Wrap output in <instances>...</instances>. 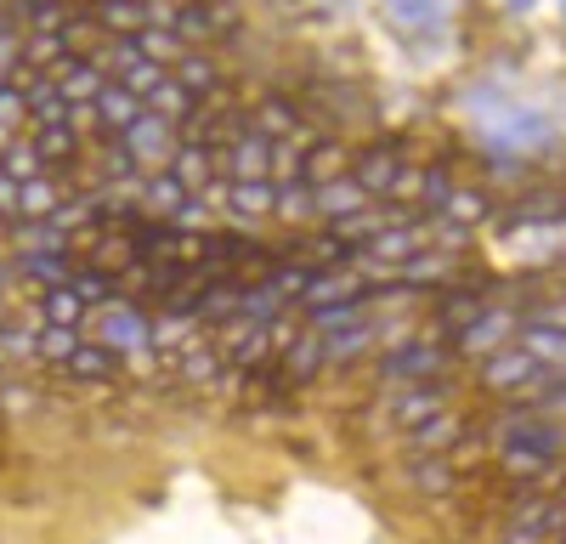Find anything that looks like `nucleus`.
Returning a JSON list of instances; mask_svg holds the SVG:
<instances>
[{
	"label": "nucleus",
	"mask_w": 566,
	"mask_h": 544,
	"mask_svg": "<svg viewBox=\"0 0 566 544\" xmlns=\"http://www.w3.org/2000/svg\"><path fill=\"white\" fill-rule=\"evenodd\" d=\"M34 176H45V165H40V154H34V143L23 136V143H12V148H0V181H34Z\"/></svg>",
	"instance_id": "obj_35"
},
{
	"label": "nucleus",
	"mask_w": 566,
	"mask_h": 544,
	"mask_svg": "<svg viewBox=\"0 0 566 544\" xmlns=\"http://www.w3.org/2000/svg\"><path fill=\"white\" fill-rule=\"evenodd\" d=\"M0 391H7V363H0Z\"/></svg>",
	"instance_id": "obj_44"
},
{
	"label": "nucleus",
	"mask_w": 566,
	"mask_h": 544,
	"mask_svg": "<svg viewBox=\"0 0 566 544\" xmlns=\"http://www.w3.org/2000/svg\"><path fill=\"white\" fill-rule=\"evenodd\" d=\"M499 544H555V538L538 533V527H515V522H510V527L499 533Z\"/></svg>",
	"instance_id": "obj_41"
},
{
	"label": "nucleus",
	"mask_w": 566,
	"mask_h": 544,
	"mask_svg": "<svg viewBox=\"0 0 566 544\" xmlns=\"http://www.w3.org/2000/svg\"><path fill=\"white\" fill-rule=\"evenodd\" d=\"M453 369V352L437 341V335H408L397 346L380 352V363H374V375H380L386 386H413V380H442Z\"/></svg>",
	"instance_id": "obj_3"
},
{
	"label": "nucleus",
	"mask_w": 566,
	"mask_h": 544,
	"mask_svg": "<svg viewBox=\"0 0 566 544\" xmlns=\"http://www.w3.org/2000/svg\"><path fill=\"white\" fill-rule=\"evenodd\" d=\"M424 250V221H413V227H391V233H380L374 244H363L357 250V261H374V266H402L408 255H419Z\"/></svg>",
	"instance_id": "obj_17"
},
{
	"label": "nucleus",
	"mask_w": 566,
	"mask_h": 544,
	"mask_svg": "<svg viewBox=\"0 0 566 544\" xmlns=\"http://www.w3.org/2000/svg\"><path fill=\"white\" fill-rule=\"evenodd\" d=\"M453 188H459V181H453V170H448V165H424V170H419V205L442 210Z\"/></svg>",
	"instance_id": "obj_37"
},
{
	"label": "nucleus",
	"mask_w": 566,
	"mask_h": 544,
	"mask_svg": "<svg viewBox=\"0 0 566 544\" xmlns=\"http://www.w3.org/2000/svg\"><path fill=\"white\" fill-rule=\"evenodd\" d=\"M560 465H566V460H560Z\"/></svg>",
	"instance_id": "obj_48"
},
{
	"label": "nucleus",
	"mask_w": 566,
	"mask_h": 544,
	"mask_svg": "<svg viewBox=\"0 0 566 544\" xmlns=\"http://www.w3.org/2000/svg\"><path fill=\"white\" fill-rule=\"evenodd\" d=\"M57 40H63V52H69V57H97L108 34H103V23H97V18L85 12V0H74L69 18H63V29H57Z\"/></svg>",
	"instance_id": "obj_21"
},
{
	"label": "nucleus",
	"mask_w": 566,
	"mask_h": 544,
	"mask_svg": "<svg viewBox=\"0 0 566 544\" xmlns=\"http://www.w3.org/2000/svg\"><path fill=\"white\" fill-rule=\"evenodd\" d=\"M210 199H221L232 221H261L277 210V181H221Z\"/></svg>",
	"instance_id": "obj_11"
},
{
	"label": "nucleus",
	"mask_w": 566,
	"mask_h": 544,
	"mask_svg": "<svg viewBox=\"0 0 566 544\" xmlns=\"http://www.w3.org/2000/svg\"><path fill=\"white\" fill-rule=\"evenodd\" d=\"M69 290L85 301V312H97V306H108L114 295H119V284H114V272H103V266H91V261H74V279H69Z\"/></svg>",
	"instance_id": "obj_28"
},
{
	"label": "nucleus",
	"mask_w": 566,
	"mask_h": 544,
	"mask_svg": "<svg viewBox=\"0 0 566 544\" xmlns=\"http://www.w3.org/2000/svg\"><path fill=\"white\" fill-rule=\"evenodd\" d=\"M476 380L488 386V391H499V397H515V402H538L544 391H549V380H555V369H544V363L527 352V346H499V352H488L482 363H476Z\"/></svg>",
	"instance_id": "obj_2"
},
{
	"label": "nucleus",
	"mask_w": 566,
	"mask_h": 544,
	"mask_svg": "<svg viewBox=\"0 0 566 544\" xmlns=\"http://www.w3.org/2000/svg\"><path fill=\"white\" fill-rule=\"evenodd\" d=\"M57 375H69V380H80V386H114L125 369H119V357H114L108 346H97V341H80Z\"/></svg>",
	"instance_id": "obj_14"
},
{
	"label": "nucleus",
	"mask_w": 566,
	"mask_h": 544,
	"mask_svg": "<svg viewBox=\"0 0 566 544\" xmlns=\"http://www.w3.org/2000/svg\"><path fill=\"white\" fill-rule=\"evenodd\" d=\"M515 346H527L544 369L566 375V335H560V329H533V324H522V329H515Z\"/></svg>",
	"instance_id": "obj_32"
},
{
	"label": "nucleus",
	"mask_w": 566,
	"mask_h": 544,
	"mask_svg": "<svg viewBox=\"0 0 566 544\" xmlns=\"http://www.w3.org/2000/svg\"><path fill=\"white\" fill-rule=\"evenodd\" d=\"M555 544H566V533H560V538H555Z\"/></svg>",
	"instance_id": "obj_46"
},
{
	"label": "nucleus",
	"mask_w": 566,
	"mask_h": 544,
	"mask_svg": "<svg viewBox=\"0 0 566 544\" xmlns=\"http://www.w3.org/2000/svg\"><path fill=\"white\" fill-rule=\"evenodd\" d=\"M397 170H402V143H374V148H363L357 159H352V181L357 188L380 205V199H391V188H397Z\"/></svg>",
	"instance_id": "obj_7"
},
{
	"label": "nucleus",
	"mask_w": 566,
	"mask_h": 544,
	"mask_svg": "<svg viewBox=\"0 0 566 544\" xmlns=\"http://www.w3.org/2000/svg\"><path fill=\"white\" fill-rule=\"evenodd\" d=\"M482 442H493L499 477L522 482V488H544L560 471V460H566V426L544 420L533 402H510L504 415L488 426Z\"/></svg>",
	"instance_id": "obj_1"
},
{
	"label": "nucleus",
	"mask_w": 566,
	"mask_h": 544,
	"mask_svg": "<svg viewBox=\"0 0 566 544\" xmlns=\"http://www.w3.org/2000/svg\"><path fill=\"white\" fill-rule=\"evenodd\" d=\"M18 272H23L29 284H40V295H45V290H63V284L74 279V255H52V250L18 255Z\"/></svg>",
	"instance_id": "obj_27"
},
{
	"label": "nucleus",
	"mask_w": 566,
	"mask_h": 544,
	"mask_svg": "<svg viewBox=\"0 0 566 544\" xmlns=\"http://www.w3.org/2000/svg\"><path fill=\"white\" fill-rule=\"evenodd\" d=\"M504 221H510V227H538V221H544V227H560V221H566V193H533L527 205H510Z\"/></svg>",
	"instance_id": "obj_31"
},
{
	"label": "nucleus",
	"mask_w": 566,
	"mask_h": 544,
	"mask_svg": "<svg viewBox=\"0 0 566 544\" xmlns=\"http://www.w3.org/2000/svg\"><path fill=\"white\" fill-rule=\"evenodd\" d=\"M165 170L181 181V193H187V199H210V193H216V176H221V159H216V148L176 143V154H170Z\"/></svg>",
	"instance_id": "obj_9"
},
{
	"label": "nucleus",
	"mask_w": 566,
	"mask_h": 544,
	"mask_svg": "<svg viewBox=\"0 0 566 544\" xmlns=\"http://www.w3.org/2000/svg\"><path fill=\"white\" fill-rule=\"evenodd\" d=\"M85 12L103 23V34H142L154 23L148 0H85Z\"/></svg>",
	"instance_id": "obj_18"
},
{
	"label": "nucleus",
	"mask_w": 566,
	"mask_h": 544,
	"mask_svg": "<svg viewBox=\"0 0 566 544\" xmlns=\"http://www.w3.org/2000/svg\"><path fill=\"white\" fill-rule=\"evenodd\" d=\"M40 324H52V329H85V301L63 284V290H45L40 295Z\"/></svg>",
	"instance_id": "obj_30"
},
{
	"label": "nucleus",
	"mask_w": 566,
	"mask_h": 544,
	"mask_svg": "<svg viewBox=\"0 0 566 544\" xmlns=\"http://www.w3.org/2000/svg\"><path fill=\"white\" fill-rule=\"evenodd\" d=\"M301 324H306L312 335H340V329H357V324H368V301H335V306L301 312Z\"/></svg>",
	"instance_id": "obj_26"
},
{
	"label": "nucleus",
	"mask_w": 566,
	"mask_h": 544,
	"mask_svg": "<svg viewBox=\"0 0 566 544\" xmlns=\"http://www.w3.org/2000/svg\"><path fill=\"white\" fill-rule=\"evenodd\" d=\"M0 284H7V266H0Z\"/></svg>",
	"instance_id": "obj_45"
},
{
	"label": "nucleus",
	"mask_w": 566,
	"mask_h": 544,
	"mask_svg": "<svg viewBox=\"0 0 566 544\" xmlns=\"http://www.w3.org/2000/svg\"><path fill=\"white\" fill-rule=\"evenodd\" d=\"M408 488L419 499H453L459 493V471L448 465V453H424V460H408Z\"/></svg>",
	"instance_id": "obj_20"
},
{
	"label": "nucleus",
	"mask_w": 566,
	"mask_h": 544,
	"mask_svg": "<svg viewBox=\"0 0 566 544\" xmlns=\"http://www.w3.org/2000/svg\"><path fill=\"white\" fill-rule=\"evenodd\" d=\"M538 7V0H510V12H533Z\"/></svg>",
	"instance_id": "obj_42"
},
{
	"label": "nucleus",
	"mask_w": 566,
	"mask_h": 544,
	"mask_svg": "<svg viewBox=\"0 0 566 544\" xmlns=\"http://www.w3.org/2000/svg\"><path fill=\"white\" fill-rule=\"evenodd\" d=\"M170 80L187 91L193 103H205V97H216V91L227 85V74H221V63L210 57V52H187L176 69H170Z\"/></svg>",
	"instance_id": "obj_19"
},
{
	"label": "nucleus",
	"mask_w": 566,
	"mask_h": 544,
	"mask_svg": "<svg viewBox=\"0 0 566 544\" xmlns=\"http://www.w3.org/2000/svg\"><path fill=\"white\" fill-rule=\"evenodd\" d=\"M80 341H85L80 329H52V324H40V335H34V357H40V363H52V369H63L69 352H74Z\"/></svg>",
	"instance_id": "obj_36"
},
{
	"label": "nucleus",
	"mask_w": 566,
	"mask_h": 544,
	"mask_svg": "<svg viewBox=\"0 0 566 544\" xmlns=\"http://www.w3.org/2000/svg\"><path fill=\"white\" fill-rule=\"evenodd\" d=\"M515 329H522V317H515V306H493V301H488V306L476 312V324H470V329H464L448 352H453V357H476V363H482L488 352L510 346V341H515Z\"/></svg>",
	"instance_id": "obj_6"
},
{
	"label": "nucleus",
	"mask_w": 566,
	"mask_h": 544,
	"mask_svg": "<svg viewBox=\"0 0 566 544\" xmlns=\"http://www.w3.org/2000/svg\"><path fill=\"white\" fill-rule=\"evenodd\" d=\"M119 143H125V154H130L142 170H159V165H170V154H176V125L159 119V114H142L130 130H119Z\"/></svg>",
	"instance_id": "obj_8"
},
{
	"label": "nucleus",
	"mask_w": 566,
	"mask_h": 544,
	"mask_svg": "<svg viewBox=\"0 0 566 544\" xmlns=\"http://www.w3.org/2000/svg\"><path fill=\"white\" fill-rule=\"evenodd\" d=\"M29 136V103L18 85H0V148H12Z\"/></svg>",
	"instance_id": "obj_33"
},
{
	"label": "nucleus",
	"mask_w": 566,
	"mask_h": 544,
	"mask_svg": "<svg viewBox=\"0 0 566 544\" xmlns=\"http://www.w3.org/2000/svg\"><path fill=\"white\" fill-rule=\"evenodd\" d=\"M437 216H442V221H459V227H470V233H476L482 221H493V216H499V205H493L482 188H470V181H459V188L448 193V205H442Z\"/></svg>",
	"instance_id": "obj_25"
},
{
	"label": "nucleus",
	"mask_w": 566,
	"mask_h": 544,
	"mask_svg": "<svg viewBox=\"0 0 566 544\" xmlns=\"http://www.w3.org/2000/svg\"><path fill=\"white\" fill-rule=\"evenodd\" d=\"M85 324H91V341L108 346V352L119 357V369H125V357L148 352V324H154V317H148V306H136V301L114 295L108 306L85 312Z\"/></svg>",
	"instance_id": "obj_4"
},
{
	"label": "nucleus",
	"mask_w": 566,
	"mask_h": 544,
	"mask_svg": "<svg viewBox=\"0 0 566 544\" xmlns=\"http://www.w3.org/2000/svg\"><path fill=\"white\" fill-rule=\"evenodd\" d=\"M277 369H283V380H290L295 391H301V386H312V380L323 375V335H312V329L301 324V329H295V341L283 346Z\"/></svg>",
	"instance_id": "obj_15"
},
{
	"label": "nucleus",
	"mask_w": 566,
	"mask_h": 544,
	"mask_svg": "<svg viewBox=\"0 0 566 544\" xmlns=\"http://www.w3.org/2000/svg\"><path fill=\"white\" fill-rule=\"evenodd\" d=\"M0 12H7V0H0Z\"/></svg>",
	"instance_id": "obj_47"
},
{
	"label": "nucleus",
	"mask_w": 566,
	"mask_h": 544,
	"mask_svg": "<svg viewBox=\"0 0 566 544\" xmlns=\"http://www.w3.org/2000/svg\"><path fill=\"white\" fill-rule=\"evenodd\" d=\"M29 143H34V154H40V165L45 170H63V165H74L80 159V136H74V125H45V130H29Z\"/></svg>",
	"instance_id": "obj_24"
},
{
	"label": "nucleus",
	"mask_w": 566,
	"mask_h": 544,
	"mask_svg": "<svg viewBox=\"0 0 566 544\" xmlns=\"http://www.w3.org/2000/svg\"><path fill=\"white\" fill-rule=\"evenodd\" d=\"M555 499H560V511H566V482H560V488H555Z\"/></svg>",
	"instance_id": "obj_43"
},
{
	"label": "nucleus",
	"mask_w": 566,
	"mask_h": 544,
	"mask_svg": "<svg viewBox=\"0 0 566 544\" xmlns=\"http://www.w3.org/2000/svg\"><path fill=\"white\" fill-rule=\"evenodd\" d=\"M91 108H97V125L108 130V136H119V130H130L142 114H148V108H142L136 97H130V91L119 85V80H108L103 91H97V103H91Z\"/></svg>",
	"instance_id": "obj_23"
},
{
	"label": "nucleus",
	"mask_w": 566,
	"mask_h": 544,
	"mask_svg": "<svg viewBox=\"0 0 566 544\" xmlns=\"http://www.w3.org/2000/svg\"><path fill=\"white\" fill-rule=\"evenodd\" d=\"M386 12L413 29H431V23H442V0H386Z\"/></svg>",
	"instance_id": "obj_39"
},
{
	"label": "nucleus",
	"mask_w": 566,
	"mask_h": 544,
	"mask_svg": "<svg viewBox=\"0 0 566 544\" xmlns=\"http://www.w3.org/2000/svg\"><path fill=\"white\" fill-rule=\"evenodd\" d=\"M533 408H538L544 420H566V375H555V380H549V391H544Z\"/></svg>",
	"instance_id": "obj_40"
},
{
	"label": "nucleus",
	"mask_w": 566,
	"mask_h": 544,
	"mask_svg": "<svg viewBox=\"0 0 566 544\" xmlns=\"http://www.w3.org/2000/svg\"><path fill=\"white\" fill-rule=\"evenodd\" d=\"M45 80H52L69 103H97V91L108 85V74H103L97 63H91V57H69V52L45 69Z\"/></svg>",
	"instance_id": "obj_12"
},
{
	"label": "nucleus",
	"mask_w": 566,
	"mask_h": 544,
	"mask_svg": "<svg viewBox=\"0 0 566 544\" xmlns=\"http://www.w3.org/2000/svg\"><path fill=\"white\" fill-rule=\"evenodd\" d=\"M368 205H374V199L357 188L352 176H335V181H317V188H312V216L328 221V227L346 221V216H357V210H368Z\"/></svg>",
	"instance_id": "obj_13"
},
{
	"label": "nucleus",
	"mask_w": 566,
	"mask_h": 544,
	"mask_svg": "<svg viewBox=\"0 0 566 544\" xmlns=\"http://www.w3.org/2000/svg\"><path fill=\"white\" fill-rule=\"evenodd\" d=\"M283 312V301L266 290V284H244L239 290V312H232V324H272Z\"/></svg>",
	"instance_id": "obj_34"
},
{
	"label": "nucleus",
	"mask_w": 566,
	"mask_h": 544,
	"mask_svg": "<svg viewBox=\"0 0 566 544\" xmlns=\"http://www.w3.org/2000/svg\"><path fill=\"white\" fill-rule=\"evenodd\" d=\"M515 317H522V324H533V329H560V335H566V290L515 301Z\"/></svg>",
	"instance_id": "obj_29"
},
{
	"label": "nucleus",
	"mask_w": 566,
	"mask_h": 544,
	"mask_svg": "<svg viewBox=\"0 0 566 544\" xmlns=\"http://www.w3.org/2000/svg\"><path fill=\"white\" fill-rule=\"evenodd\" d=\"M464 431H470V426H464L459 408H442V415L408 426V460H424V453H453Z\"/></svg>",
	"instance_id": "obj_10"
},
{
	"label": "nucleus",
	"mask_w": 566,
	"mask_h": 544,
	"mask_svg": "<svg viewBox=\"0 0 566 544\" xmlns=\"http://www.w3.org/2000/svg\"><path fill=\"white\" fill-rule=\"evenodd\" d=\"M283 221H312V188L306 181H277V210Z\"/></svg>",
	"instance_id": "obj_38"
},
{
	"label": "nucleus",
	"mask_w": 566,
	"mask_h": 544,
	"mask_svg": "<svg viewBox=\"0 0 566 544\" xmlns=\"http://www.w3.org/2000/svg\"><path fill=\"white\" fill-rule=\"evenodd\" d=\"M374 341H380V329H374V317L357 329H340V335H323V369H352L357 357L374 352Z\"/></svg>",
	"instance_id": "obj_22"
},
{
	"label": "nucleus",
	"mask_w": 566,
	"mask_h": 544,
	"mask_svg": "<svg viewBox=\"0 0 566 544\" xmlns=\"http://www.w3.org/2000/svg\"><path fill=\"white\" fill-rule=\"evenodd\" d=\"M442 408H453V380L442 375V380H413V386H391V397H386V415L408 431V426H419V420H431V415H442Z\"/></svg>",
	"instance_id": "obj_5"
},
{
	"label": "nucleus",
	"mask_w": 566,
	"mask_h": 544,
	"mask_svg": "<svg viewBox=\"0 0 566 544\" xmlns=\"http://www.w3.org/2000/svg\"><path fill=\"white\" fill-rule=\"evenodd\" d=\"M136 205H142V216H148V221H176V210L187 205V193H181V181L170 170H148V176H142V188H136Z\"/></svg>",
	"instance_id": "obj_16"
}]
</instances>
